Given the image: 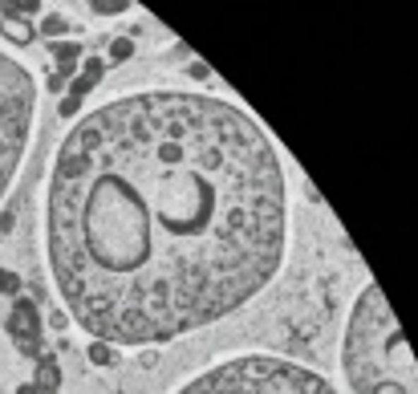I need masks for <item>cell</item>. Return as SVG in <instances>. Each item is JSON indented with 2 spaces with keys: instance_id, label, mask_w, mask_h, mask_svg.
I'll return each mask as SVG.
<instances>
[{
  "instance_id": "obj_8",
  "label": "cell",
  "mask_w": 418,
  "mask_h": 394,
  "mask_svg": "<svg viewBox=\"0 0 418 394\" xmlns=\"http://www.w3.org/2000/svg\"><path fill=\"white\" fill-rule=\"evenodd\" d=\"M97 82H102V61H90V66H85V69L78 73V82L69 85V98H73V102H81V98H85V94H90V90H94Z\"/></svg>"
},
{
  "instance_id": "obj_16",
  "label": "cell",
  "mask_w": 418,
  "mask_h": 394,
  "mask_svg": "<svg viewBox=\"0 0 418 394\" xmlns=\"http://www.w3.org/2000/svg\"><path fill=\"white\" fill-rule=\"evenodd\" d=\"M16 394H41V390H37L32 382H25V386H20V390H16Z\"/></svg>"
},
{
  "instance_id": "obj_3",
  "label": "cell",
  "mask_w": 418,
  "mask_h": 394,
  "mask_svg": "<svg viewBox=\"0 0 418 394\" xmlns=\"http://www.w3.org/2000/svg\"><path fill=\"white\" fill-rule=\"evenodd\" d=\"M175 394H338L317 370L276 354H240L203 370Z\"/></svg>"
},
{
  "instance_id": "obj_6",
  "label": "cell",
  "mask_w": 418,
  "mask_h": 394,
  "mask_svg": "<svg viewBox=\"0 0 418 394\" xmlns=\"http://www.w3.org/2000/svg\"><path fill=\"white\" fill-rule=\"evenodd\" d=\"M0 33L8 37L13 45H32L37 29H32L29 20H20V17H4V13H0Z\"/></svg>"
},
{
  "instance_id": "obj_9",
  "label": "cell",
  "mask_w": 418,
  "mask_h": 394,
  "mask_svg": "<svg viewBox=\"0 0 418 394\" xmlns=\"http://www.w3.org/2000/svg\"><path fill=\"white\" fill-rule=\"evenodd\" d=\"M57 382H61V370H57V362L53 358H41V374H37V390L41 394H49V390H57Z\"/></svg>"
},
{
  "instance_id": "obj_4",
  "label": "cell",
  "mask_w": 418,
  "mask_h": 394,
  "mask_svg": "<svg viewBox=\"0 0 418 394\" xmlns=\"http://www.w3.org/2000/svg\"><path fill=\"white\" fill-rule=\"evenodd\" d=\"M37 122V82L20 61L0 53V199L8 196Z\"/></svg>"
},
{
  "instance_id": "obj_15",
  "label": "cell",
  "mask_w": 418,
  "mask_h": 394,
  "mask_svg": "<svg viewBox=\"0 0 418 394\" xmlns=\"http://www.w3.org/2000/svg\"><path fill=\"white\" fill-rule=\"evenodd\" d=\"M61 29H65L61 17H49V20H45V33H61Z\"/></svg>"
},
{
  "instance_id": "obj_7",
  "label": "cell",
  "mask_w": 418,
  "mask_h": 394,
  "mask_svg": "<svg viewBox=\"0 0 418 394\" xmlns=\"http://www.w3.org/2000/svg\"><path fill=\"white\" fill-rule=\"evenodd\" d=\"M53 53H57V66H61V73H57L53 82L73 78V66L81 61V45H73V41H57V45H53Z\"/></svg>"
},
{
  "instance_id": "obj_5",
  "label": "cell",
  "mask_w": 418,
  "mask_h": 394,
  "mask_svg": "<svg viewBox=\"0 0 418 394\" xmlns=\"http://www.w3.org/2000/svg\"><path fill=\"white\" fill-rule=\"evenodd\" d=\"M8 333L16 338V345H25V350H32V338H41V313H37V305L32 301H16L13 309H8Z\"/></svg>"
},
{
  "instance_id": "obj_14",
  "label": "cell",
  "mask_w": 418,
  "mask_h": 394,
  "mask_svg": "<svg viewBox=\"0 0 418 394\" xmlns=\"http://www.w3.org/2000/svg\"><path fill=\"white\" fill-rule=\"evenodd\" d=\"M94 13H102V17H114V13H130V4H90Z\"/></svg>"
},
{
  "instance_id": "obj_12",
  "label": "cell",
  "mask_w": 418,
  "mask_h": 394,
  "mask_svg": "<svg viewBox=\"0 0 418 394\" xmlns=\"http://www.w3.org/2000/svg\"><path fill=\"white\" fill-rule=\"evenodd\" d=\"M0 293H20V277L8 273V268H0Z\"/></svg>"
},
{
  "instance_id": "obj_13",
  "label": "cell",
  "mask_w": 418,
  "mask_h": 394,
  "mask_svg": "<svg viewBox=\"0 0 418 394\" xmlns=\"http://www.w3.org/2000/svg\"><path fill=\"white\" fill-rule=\"evenodd\" d=\"M90 358H94V362H114V350H110V345H102V342H94V345H90Z\"/></svg>"
},
{
  "instance_id": "obj_11",
  "label": "cell",
  "mask_w": 418,
  "mask_h": 394,
  "mask_svg": "<svg viewBox=\"0 0 418 394\" xmlns=\"http://www.w3.org/2000/svg\"><path fill=\"white\" fill-rule=\"evenodd\" d=\"M130 53H134V45H130L126 37H118V41H110V57H114V61H126Z\"/></svg>"
},
{
  "instance_id": "obj_10",
  "label": "cell",
  "mask_w": 418,
  "mask_h": 394,
  "mask_svg": "<svg viewBox=\"0 0 418 394\" xmlns=\"http://www.w3.org/2000/svg\"><path fill=\"white\" fill-rule=\"evenodd\" d=\"M0 13H4V17H20V20H29L32 13H41V4H0Z\"/></svg>"
},
{
  "instance_id": "obj_1",
  "label": "cell",
  "mask_w": 418,
  "mask_h": 394,
  "mask_svg": "<svg viewBox=\"0 0 418 394\" xmlns=\"http://www.w3.org/2000/svg\"><path fill=\"white\" fill-rule=\"evenodd\" d=\"M285 236L280 159L232 102L126 94L53 159L49 268L102 345H159L232 317L276 277Z\"/></svg>"
},
{
  "instance_id": "obj_2",
  "label": "cell",
  "mask_w": 418,
  "mask_h": 394,
  "mask_svg": "<svg viewBox=\"0 0 418 394\" xmlns=\"http://www.w3.org/2000/svg\"><path fill=\"white\" fill-rule=\"evenodd\" d=\"M341 362L357 394H414V358L378 285H366L350 313Z\"/></svg>"
}]
</instances>
